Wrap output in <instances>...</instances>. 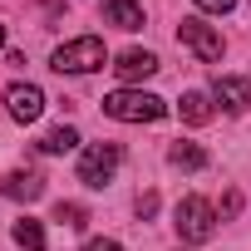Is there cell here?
<instances>
[{
  "instance_id": "1",
  "label": "cell",
  "mask_w": 251,
  "mask_h": 251,
  "mask_svg": "<svg viewBox=\"0 0 251 251\" xmlns=\"http://www.w3.org/2000/svg\"><path fill=\"white\" fill-rule=\"evenodd\" d=\"M103 113L118 118V123H158L168 113V103L158 94H143V89H113L103 99Z\"/></svg>"
},
{
  "instance_id": "2",
  "label": "cell",
  "mask_w": 251,
  "mask_h": 251,
  "mask_svg": "<svg viewBox=\"0 0 251 251\" xmlns=\"http://www.w3.org/2000/svg\"><path fill=\"white\" fill-rule=\"evenodd\" d=\"M103 59H108L103 40H99V35H79V40H64V45L54 50L50 69H54V74H94V69H103Z\"/></svg>"
},
{
  "instance_id": "3",
  "label": "cell",
  "mask_w": 251,
  "mask_h": 251,
  "mask_svg": "<svg viewBox=\"0 0 251 251\" xmlns=\"http://www.w3.org/2000/svg\"><path fill=\"white\" fill-rule=\"evenodd\" d=\"M118 163H123V148H118V143H89V148L79 153V182L99 192V187L113 182Z\"/></svg>"
},
{
  "instance_id": "4",
  "label": "cell",
  "mask_w": 251,
  "mask_h": 251,
  "mask_svg": "<svg viewBox=\"0 0 251 251\" xmlns=\"http://www.w3.org/2000/svg\"><path fill=\"white\" fill-rule=\"evenodd\" d=\"M173 226H177L182 241H212V231H217L212 202H207V197H182V202L173 207Z\"/></svg>"
},
{
  "instance_id": "5",
  "label": "cell",
  "mask_w": 251,
  "mask_h": 251,
  "mask_svg": "<svg viewBox=\"0 0 251 251\" xmlns=\"http://www.w3.org/2000/svg\"><path fill=\"white\" fill-rule=\"evenodd\" d=\"M177 40H182V45H187V50H192V54H197L202 64H217V59H222V50H226V45H222V35H217L212 25L192 20V15H187V20L177 25Z\"/></svg>"
},
{
  "instance_id": "6",
  "label": "cell",
  "mask_w": 251,
  "mask_h": 251,
  "mask_svg": "<svg viewBox=\"0 0 251 251\" xmlns=\"http://www.w3.org/2000/svg\"><path fill=\"white\" fill-rule=\"evenodd\" d=\"M5 103H10V118H15V123H35V118L45 113V94H40L35 84H10V89H5Z\"/></svg>"
},
{
  "instance_id": "7",
  "label": "cell",
  "mask_w": 251,
  "mask_h": 251,
  "mask_svg": "<svg viewBox=\"0 0 251 251\" xmlns=\"http://www.w3.org/2000/svg\"><path fill=\"white\" fill-rule=\"evenodd\" d=\"M113 74H118L123 84L153 79V74H158V54H153V50H123V54L113 59Z\"/></svg>"
},
{
  "instance_id": "8",
  "label": "cell",
  "mask_w": 251,
  "mask_h": 251,
  "mask_svg": "<svg viewBox=\"0 0 251 251\" xmlns=\"http://www.w3.org/2000/svg\"><path fill=\"white\" fill-rule=\"evenodd\" d=\"M212 94H217V103L226 113H246L251 108V79H241V74H222Z\"/></svg>"
},
{
  "instance_id": "9",
  "label": "cell",
  "mask_w": 251,
  "mask_h": 251,
  "mask_svg": "<svg viewBox=\"0 0 251 251\" xmlns=\"http://www.w3.org/2000/svg\"><path fill=\"white\" fill-rule=\"evenodd\" d=\"M0 192H5L10 202H35V197H45V177L30 173V168H15V173H5Z\"/></svg>"
},
{
  "instance_id": "10",
  "label": "cell",
  "mask_w": 251,
  "mask_h": 251,
  "mask_svg": "<svg viewBox=\"0 0 251 251\" xmlns=\"http://www.w3.org/2000/svg\"><path fill=\"white\" fill-rule=\"evenodd\" d=\"M103 25L143 30V5H138V0H103Z\"/></svg>"
},
{
  "instance_id": "11",
  "label": "cell",
  "mask_w": 251,
  "mask_h": 251,
  "mask_svg": "<svg viewBox=\"0 0 251 251\" xmlns=\"http://www.w3.org/2000/svg\"><path fill=\"white\" fill-rule=\"evenodd\" d=\"M168 163H173V168H182V173H202V168H207V153H202L197 143L177 138V143L168 148Z\"/></svg>"
},
{
  "instance_id": "12",
  "label": "cell",
  "mask_w": 251,
  "mask_h": 251,
  "mask_svg": "<svg viewBox=\"0 0 251 251\" xmlns=\"http://www.w3.org/2000/svg\"><path fill=\"white\" fill-rule=\"evenodd\" d=\"M10 236H15V246H25V251H45V226H40L35 217H20V222L10 226Z\"/></svg>"
},
{
  "instance_id": "13",
  "label": "cell",
  "mask_w": 251,
  "mask_h": 251,
  "mask_svg": "<svg viewBox=\"0 0 251 251\" xmlns=\"http://www.w3.org/2000/svg\"><path fill=\"white\" fill-rule=\"evenodd\" d=\"M35 148H40V153H74V148H79V133L59 123V128H50V133H45Z\"/></svg>"
},
{
  "instance_id": "14",
  "label": "cell",
  "mask_w": 251,
  "mask_h": 251,
  "mask_svg": "<svg viewBox=\"0 0 251 251\" xmlns=\"http://www.w3.org/2000/svg\"><path fill=\"white\" fill-rule=\"evenodd\" d=\"M177 113H182L187 123H207V118H212V99H207V94H197V89H187V94H182V103H177Z\"/></svg>"
},
{
  "instance_id": "15",
  "label": "cell",
  "mask_w": 251,
  "mask_h": 251,
  "mask_svg": "<svg viewBox=\"0 0 251 251\" xmlns=\"http://www.w3.org/2000/svg\"><path fill=\"white\" fill-rule=\"evenodd\" d=\"M54 217H59L64 226H84V207H79V202H59V207H54Z\"/></svg>"
},
{
  "instance_id": "16",
  "label": "cell",
  "mask_w": 251,
  "mask_h": 251,
  "mask_svg": "<svg viewBox=\"0 0 251 251\" xmlns=\"http://www.w3.org/2000/svg\"><path fill=\"white\" fill-rule=\"evenodd\" d=\"M197 10H207V15H231L236 0H197Z\"/></svg>"
},
{
  "instance_id": "17",
  "label": "cell",
  "mask_w": 251,
  "mask_h": 251,
  "mask_svg": "<svg viewBox=\"0 0 251 251\" xmlns=\"http://www.w3.org/2000/svg\"><path fill=\"white\" fill-rule=\"evenodd\" d=\"M84 251H123V246L108 241V236H94V241H84Z\"/></svg>"
},
{
  "instance_id": "18",
  "label": "cell",
  "mask_w": 251,
  "mask_h": 251,
  "mask_svg": "<svg viewBox=\"0 0 251 251\" xmlns=\"http://www.w3.org/2000/svg\"><path fill=\"white\" fill-rule=\"evenodd\" d=\"M153 212H158V197L143 192V197H138V217H153Z\"/></svg>"
},
{
  "instance_id": "19",
  "label": "cell",
  "mask_w": 251,
  "mask_h": 251,
  "mask_svg": "<svg viewBox=\"0 0 251 251\" xmlns=\"http://www.w3.org/2000/svg\"><path fill=\"white\" fill-rule=\"evenodd\" d=\"M0 50H5V25H0Z\"/></svg>"
}]
</instances>
